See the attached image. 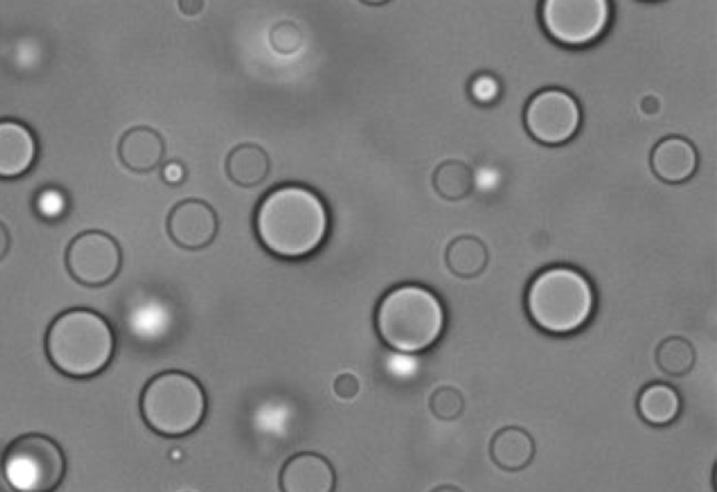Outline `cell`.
<instances>
[{
	"instance_id": "29",
	"label": "cell",
	"mask_w": 717,
	"mask_h": 492,
	"mask_svg": "<svg viewBox=\"0 0 717 492\" xmlns=\"http://www.w3.org/2000/svg\"><path fill=\"white\" fill-rule=\"evenodd\" d=\"M644 113L652 114L659 110V101L654 97H646L642 103Z\"/></svg>"
},
{
	"instance_id": "6",
	"label": "cell",
	"mask_w": 717,
	"mask_h": 492,
	"mask_svg": "<svg viewBox=\"0 0 717 492\" xmlns=\"http://www.w3.org/2000/svg\"><path fill=\"white\" fill-rule=\"evenodd\" d=\"M2 473L15 492H54L65 479V454L45 435H23L4 450Z\"/></svg>"
},
{
	"instance_id": "24",
	"label": "cell",
	"mask_w": 717,
	"mask_h": 492,
	"mask_svg": "<svg viewBox=\"0 0 717 492\" xmlns=\"http://www.w3.org/2000/svg\"><path fill=\"white\" fill-rule=\"evenodd\" d=\"M35 206H38L39 214L45 220H55V217L64 215L66 208L65 196L60 190L46 189L39 194Z\"/></svg>"
},
{
	"instance_id": "27",
	"label": "cell",
	"mask_w": 717,
	"mask_h": 492,
	"mask_svg": "<svg viewBox=\"0 0 717 492\" xmlns=\"http://www.w3.org/2000/svg\"><path fill=\"white\" fill-rule=\"evenodd\" d=\"M180 9L181 12H183L186 15H195L202 12V9H204L205 3L202 2V0H183V2H180Z\"/></svg>"
},
{
	"instance_id": "25",
	"label": "cell",
	"mask_w": 717,
	"mask_h": 492,
	"mask_svg": "<svg viewBox=\"0 0 717 492\" xmlns=\"http://www.w3.org/2000/svg\"><path fill=\"white\" fill-rule=\"evenodd\" d=\"M334 392L338 397L351 400L361 392V383L353 373H342L334 382Z\"/></svg>"
},
{
	"instance_id": "22",
	"label": "cell",
	"mask_w": 717,
	"mask_h": 492,
	"mask_svg": "<svg viewBox=\"0 0 717 492\" xmlns=\"http://www.w3.org/2000/svg\"><path fill=\"white\" fill-rule=\"evenodd\" d=\"M272 49L280 55H292L298 53L303 44V33L292 22H279L275 24L269 33Z\"/></svg>"
},
{
	"instance_id": "1",
	"label": "cell",
	"mask_w": 717,
	"mask_h": 492,
	"mask_svg": "<svg viewBox=\"0 0 717 492\" xmlns=\"http://www.w3.org/2000/svg\"><path fill=\"white\" fill-rule=\"evenodd\" d=\"M254 229L265 250L283 260H303L319 252L330 232V212L314 190L285 184L257 206Z\"/></svg>"
},
{
	"instance_id": "3",
	"label": "cell",
	"mask_w": 717,
	"mask_h": 492,
	"mask_svg": "<svg viewBox=\"0 0 717 492\" xmlns=\"http://www.w3.org/2000/svg\"><path fill=\"white\" fill-rule=\"evenodd\" d=\"M595 309L593 285L579 269L568 266L548 267L528 284L527 314L535 328L544 333H578L589 324Z\"/></svg>"
},
{
	"instance_id": "12",
	"label": "cell",
	"mask_w": 717,
	"mask_h": 492,
	"mask_svg": "<svg viewBox=\"0 0 717 492\" xmlns=\"http://www.w3.org/2000/svg\"><path fill=\"white\" fill-rule=\"evenodd\" d=\"M38 158V141L24 124L0 121V179L22 178Z\"/></svg>"
},
{
	"instance_id": "4",
	"label": "cell",
	"mask_w": 717,
	"mask_h": 492,
	"mask_svg": "<svg viewBox=\"0 0 717 492\" xmlns=\"http://www.w3.org/2000/svg\"><path fill=\"white\" fill-rule=\"evenodd\" d=\"M45 352L56 371L74 379H87L111 364L116 335L101 314L71 309L52 321L45 335Z\"/></svg>"
},
{
	"instance_id": "28",
	"label": "cell",
	"mask_w": 717,
	"mask_h": 492,
	"mask_svg": "<svg viewBox=\"0 0 717 492\" xmlns=\"http://www.w3.org/2000/svg\"><path fill=\"white\" fill-rule=\"evenodd\" d=\"M10 248V235L7 226L0 222V260H3Z\"/></svg>"
},
{
	"instance_id": "2",
	"label": "cell",
	"mask_w": 717,
	"mask_h": 492,
	"mask_svg": "<svg viewBox=\"0 0 717 492\" xmlns=\"http://www.w3.org/2000/svg\"><path fill=\"white\" fill-rule=\"evenodd\" d=\"M374 325L383 344L403 354H420L439 343L446 329L440 298L418 284L389 289L378 302Z\"/></svg>"
},
{
	"instance_id": "17",
	"label": "cell",
	"mask_w": 717,
	"mask_h": 492,
	"mask_svg": "<svg viewBox=\"0 0 717 492\" xmlns=\"http://www.w3.org/2000/svg\"><path fill=\"white\" fill-rule=\"evenodd\" d=\"M271 160L261 147L254 143L238 145L226 159L227 178L243 189H254L267 180Z\"/></svg>"
},
{
	"instance_id": "10",
	"label": "cell",
	"mask_w": 717,
	"mask_h": 492,
	"mask_svg": "<svg viewBox=\"0 0 717 492\" xmlns=\"http://www.w3.org/2000/svg\"><path fill=\"white\" fill-rule=\"evenodd\" d=\"M170 239L185 250H202L211 246L220 232L215 210L201 200L179 202L168 217Z\"/></svg>"
},
{
	"instance_id": "21",
	"label": "cell",
	"mask_w": 717,
	"mask_h": 492,
	"mask_svg": "<svg viewBox=\"0 0 717 492\" xmlns=\"http://www.w3.org/2000/svg\"><path fill=\"white\" fill-rule=\"evenodd\" d=\"M429 408L434 416L441 421H454L464 413V396L456 387L441 386L430 396Z\"/></svg>"
},
{
	"instance_id": "15",
	"label": "cell",
	"mask_w": 717,
	"mask_h": 492,
	"mask_svg": "<svg viewBox=\"0 0 717 492\" xmlns=\"http://www.w3.org/2000/svg\"><path fill=\"white\" fill-rule=\"evenodd\" d=\"M636 410L648 426L663 428L677 421L683 400L677 388L664 382H652L639 392Z\"/></svg>"
},
{
	"instance_id": "23",
	"label": "cell",
	"mask_w": 717,
	"mask_h": 492,
	"mask_svg": "<svg viewBox=\"0 0 717 492\" xmlns=\"http://www.w3.org/2000/svg\"><path fill=\"white\" fill-rule=\"evenodd\" d=\"M470 95L480 105H492L501 95V85L493 75H477L470 83Z\"/></svg>"
},
{
	"instance_id": "20",
	"label": "cell",
	"mask_w": 717,
	"mask_h": 492,
	"mask_svg": "<svg viewBox=\"0 0 717 492\" xmlns=\"http://www.w3.org/2000/svg\"><path fill=\"white\" fill-rule=\"evenodd\" d=\"M436 193L447 201H461L470 195L474 174L465 163L449 160L441 163L434 174Z\"/></svg>"
},
{
	"instance_id": "11",
	"label": "cell",
	"mask_w": 717,
	"mask_h": 492,
	"mask_svg": "<svg viewBox=\"0 0 717 492\" xmlns=\"http://www.w3.org/2000/svg\"><path fill=\"white\" fill-rule=\"evenodd\" d=\"M279 489L282 492H334V466L319 453H296L286 460L280 470Z\"/></svg>"
},
{
	"instance_id": "5",
	"label": "cell",
	"mask_w": 717,
	"mask_h": 492,
	"mask_svg": "<svg viewBox=\"0 0 717 492\" xmlns=\"http://www.w3.org/2000/svg\"><path fill=\"white\" fill-rule=\"evenodd\" d=\"M207 411L205 388L181 371L159 373L145 386L140 396L143 421L165 438H183L195 432Z\"/></svg>"
},
{
	"instance_id": "30",
	"label": "cell",
	"mask_w": 717,
	"mask_h": 492,
	"mask_svg": "<svg viewBox=\"0 0 717 492\" xmlns=\"http://www.w3.org/2000/svg\"><path fill=\"white\" fill-rule=\"evenodd\" d=\"M430 492H462L460 489H457L454 485H440L438 489H435Z\"/></svg>"
},
{
	"instance_id": "8",
	"label": "cell",
	"mask_w": 717,
	"mask_h": 492,
	"mask_svg": "<svg viewBox=\"0 0 717 492\" xmlns=\"http://www.w3.org/2000/svg\"><path fill=\"white\" fill-rule=\"evenodd\" d=\"M524 122L529 135L543 145L558 147L578 133L581 111L578 100L563 89H544L529 98Z\"/></svg>"
},
{
	"instance_id": "26",
	"label": "cell",
	"mask_w": 717,
	"mask_h": 492,
	"mask_svg": "<svg viewBox=\"0 0 717 492\" xmlns=\"http://www.w3.org/2000/svg\"><path fill=\"white\" fill-rule=\"evenodd\" d=\"M161 179H163L165 184H169L171 186H179L185 183V164L179 162V160H171V162L165 163L163 165V169H161Z\"/></svg>"
},
{
	"instance_id": "14",
	"label": "cell",
	"mask_w": 717,
	"mask_h": 492,
	"mask_svg": "<svg viewBox=\"0 0 717 492\" xmlns=\"http://www.w3.org/2000/svg\"><path fill=\"white\" fill-rule=\"evenodd\" d=\"M652 169L660 180L670 184L693 178L698 168V153L684 138L670 137L660 141L652 152Z\"/></svg>"
},
{
	"instance_id": "18",
	"label": "cell",
	"mask_w": 717,
	"mask_h": 492,
	"mask_svg": "<svg viewBox=\"0 0 717 492\" xmlns=\"http://www.w3.org/2000/svg\"><path fill=\"white\" fill-rule=\"evenodd\" d=\"M490 261L486 246L475 236H460L446 250V264L456 277L472 279L481 276Z\"/></svg>"
},
{
	"instance_id": "16",
	"label": "cell",
	"mask_w": 717,
	"mask_h": 492,
	"mask_svg": "<svg viewBox=\"0 0 717 492\" xmlns=\"http://www.w3.org/2000/svg\"><path fill=\"white\" fill-rule=\"evenodd\" d=\"M490 454L499 469L516 473L532 464L535 458L534 438L520 427L501 428L491 439Z\"/></svg>"
},
{
	"instance_id": "13",
	"label": "cell",
	"mask_w": 717,
	"mask_h": 492,
	"mask_svg": "<svg viewBox=\"0 0 717 492\" xmlns=\"http://www.w3.org/2000/svg\"><path fill=\"white\" fill-rule=\"evenodd\" d=\"M118 154L125 168L131 172L149 173L163 162L164 139L152 128H132L119 141Z\"/></svg>"
},
{
	"instance_id": "7",
	"label": "cell",
	"mask_w": 717,
	"mask_h": 492,
	"mask_svg": "<svg viewBox=\"0 0 717 492\" xmlns=\"http://www.w3.org/2000/svg\"><path fill=\"white\" fill-rule=\"evenodd\" d=\"M542 20L550 39L568 46L595 43L611 20L607 0H545Z\"/></svg>"
},
{
	"instance_id": "9",
	"label": "cell",
	"mask_w": 717,
	"mask_h": 492,
	"mask_svg": "<svg viewBox=\"0 0 717 492\" xmlns=\"http://www.w3.org/2000/svg\"><path fill=\"white\" fill-rule=\"evenodd\" d=\"M65 263L76 282L98 288L113 282L121 271L122 252L107 233L90 231L71 242Z\"/></svg>"
},
{
	"instance_id": "19",
	"label": "cell",
	"mask_w": 717,
	"mask_h": 492,
	"mask_svg": "<svg viewBox=\"0 0 717 492\" xmlns=\"http://www.w3.org/2000/svg\"><path fill=\"white\" fill-rule=\"evenodd\" d=\"M654 361L664 375L685 376L695 367L696 350L684 336H667L657 345Z\"/></svg>"
}]
</instances>
